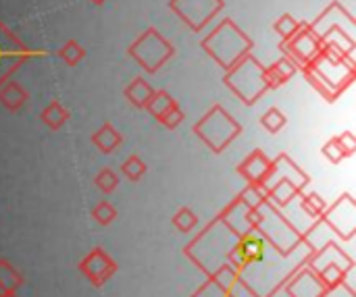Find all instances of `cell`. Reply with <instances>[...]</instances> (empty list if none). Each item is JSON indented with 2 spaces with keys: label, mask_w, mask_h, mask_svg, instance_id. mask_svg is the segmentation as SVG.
<instances>
[{
  "label": "cell",
  "mask_w": 356,
  "mask_h": 297,
  "mask_svg": "<svg viewBox=\"0 0 356 297\" xmlns=\"http://www.w3.org/2000/svg\"><path fill=\"white\" fill-rule=\"evenodd\" d=\"M321 297H356V294L353 283H348V279L344 277L338 285L325 287V291L321 294Z\"/></svg>",
  "instance_id": "836d02e7"
},
{
  "label": "cell",
  "mask_w": 356,
  "mask_h": 297,
  "mask_svg": "<svg viewBox=\"0 0 356 297\" xmlns=\"http://www.w3.org/2000/svg\"><path fill=\"white\" fill-rule=\"evenodd\" d=\"M321 152H323V156L332 162V164H338V162H342L346 156H344V152L340 150V144H338V137H332L323 148H321Z\"/></svg>",
  "instance_id": "e575fe53"
},
{
  "label": "cell",
  "mask_w": 356,
  "mask_h": 297,
  "mask_svg": "<svg viewBox=\"0 0 356 297\" xmlns=\"http://www.w3.org/2000/svg\"><path fill=\"white\" fill-rule=\"evenodd\" d=\"M298 71V67H296V62L294 60H290L288 56H282L277 62H273L271 67H267L265 69V83H267V90H271V87H280V85H284L290 77H294V73Z\"/></svg>",
  "instance_id": "e0dca14e"
},
{
  "label": "cell",
  "mask_w": 356,
  "mask_h": 297,
  "mask_svg": "<svg viewBox=\"0 0 356 297\" xmlns=\"http://www.w3.org/2000/svg\"><path fill=\"white\" fill-rule=\"evenodd\" d=\"M353 266H346V264H340V262H327V264H323L319 271H317V277L321 279V283L325 285V287H334V285H338L344 277H346V273L350 271Z\"/></svg>",
  "instance_id": "d4e9b609"
},
{
  "label": "cell",
  "mask_w": 356,
  "mask_h": 297,
  "mask_svg": "<svg viewBox=\"0 0 356 297\" xmlns=\"http://www.w3.org/2000/svg\"><path fill=\"white\" fill-rule=\"evenodd\" d=\"M169 6L192 31L198 33L225 6V2L223 0H171Z\"/></svg>",
  "instance_id": "ba28073f"
},
{
  "label": "cell",
  "mask_w": 356,
  "mask_h": 297,
  "mask_svg": "<svg viewBox=\"0 0 356 297\" xmlns=\"http://www.w3.org/2000/svg\"><path fill=\"white\" fill-rule=\"evenodd\" d=\"M311 27H313V31H315L319 37H323V35H325L327 31H332V29H340V31H344V33H348V35L355 37L356 23L355 19L350 17V12H348L340 2H332V4L319 15V19H317L315 23H311Z\"/></svg>",
  "instance_id": "4fadbf2b"
},
{
  "label": "cell",
  "mask_w": 356,
  "mask_h": 297,
  "mask_svg": "<svg viewBox=\"0 0 356 297\" xmlns=\"http://www.w3.org/2000/svg\"><path fill=\"white\" fill-rule=\"evenodd\" d=\"M321 37L313 31L311 23L300 21V27L296 29L294 35H290L288 40H282L280 50L284 52V56H288L290 60L296 62V67H309L319 54H321Z\"/></svg>",
  "instance_id": "52a82bcc"
},
{
  "label": "cell",
  "mask_w": 356,
  "mask_h": 297,
  "mask_svg": "<svg viewBox=\"0 0 356 297\" xmlns=\"http://www.w3.org/2000/svg\"><path fill=\"white\" fill-rule=\"evenodd\" d=\"M323 221L344 239H350L356 229V204L350 194H344L332 208L325 210Z\"/></svg>",
  "instance_id": "8fae6325"
},
{
  "label": "cell",
  "mask_w": 356,
  "mask_h": 297,
  "mask_svg": "<svg viewBox=\"0 0 356 297\" xmlns=\"http://www.w3.org/2000/svg\"><path fill=\"white\" fill-rule=\"evenodd\" d=\"M171 223H173V227H175L179 233H190V231L198 225V217H196L190 208H179Z\"/></svg>",
  "instance_id": "f546056e"
},
{
  "label": "cell",
  "mask_w": 356,
  "mask_h": 297,
  "mask_svg": "<svg viewBox=\"0 0 356 297\" xmlns=\"http://www.w3.org/2000/svg\"><path fill=\"white\" fill-rule=\"evenodd\" d=\"M338 137V144H340V150L344 152V156H353L356 152V137L353 131H344Z\"/></svg>",
  "instance_id": "d590c367"
},
{
  "label": "cell",
  "mask_w": 356,
  "mask_h": 297,
  "mask_svg": "<svg viewBox=\"0 0 356 297\" xmlns=\"http://www.w3.org/2000/svg\"><path fill=\"white\" fill-rule=\"evenodd\" d=\"M300 206L311 219H321L325 214V210H327V204L319 194H305Z\"/></svg>",
  "instance_id": "484cf974"
},
{
  "label": "cell",
  "mask_w": 356,
  "mask_h": 297,
  "mask_svg": "<svg viewBox=\"0 0 356 297\" xmlns=\"http://www.w3.org/2000/svg\"><path fill=\"white\" fill-rule=\"evenodd\" d=\"M94 183H96V187H98L102 194H111V192H115V187L119 185V177H117V173H115L113 169H102V171L96 175Z\"/></svg>",
  "instance_id": "4dcf8cb0"
},
{
  "label": "cell",
  "mask_w": 356,
  "mask_h": 297,
  "mask_svg": "<svg viewBox=\"0 0 356 297\" xmlns=\"http://www.w3.org/2000/svg\"><path fill=\"white\" fill-rule=\"evenodd\" d=\"M92 144H94L100 152L108 154V152H115V150L123 144V135H121L111 123H104V125L92 135Z\"/></svg>",
  "instance_id": "ac0fdd59"
},
{
  "label": "cell",
  "mask_w": 356,
  "mask_h": 297,
  "mask_svg": "<svg viewBox=\"0 0 356 297\" xmlns=\"http://www.w3.org/2000/svg\"><path fill=\"white\" fill-rule=\"evenodd\" d=\"M94 4H102V2H106V0H92Z\"/></svg>",
  "instance_id": "f35d334b"
},
{
  "label": "cell",
  "mask_w": 356,
  "mask_h": 297,
  "mask_svg": "<svg viewBox=\"0 0 356 297\" xmlns=\"http://www.w3.org/2000/svg\"><path fill=\"white\" fill-rule=\"evenodd\" d=\"M23 285V275L6 260H0V294H15Z\"/></svg>",
  "instance_id": "603a6c76"
},
{
  "label": "cell",
  "mask_w": 356,
  "mask_h": 297,
  "mask_svg": "<svg viewBox=\"0 0 356 297\" xmlns=\"http://www.w3.org/2000/svg\"><path fill=\"white\" fill-rule=\"evenodd\" d=\"M58 56L69 65V67H75L77 62H81L83 60V56H86V50L81 48V44L79 42H75V40H69L60 50H58Z\"/></svg>",
  "instance_id": "4316f807"
},
{
  "label": "cell",
  "mask_w": 356,
  "mask_h": 297,
  "mask_svg": "<svg viewBox=\"0 0 356 297\" xmlns=\"http://www.w3.org/2000/svg\"><path fill=\"white\" fill-rule=\"evenodd\" d=\"M300 192H302V189H300L294 181H290V179H280V181L269 189V198H267V200H269L273 206L284 208V206H288Z\"/></svg>",
  "instance_id": "d6986e66"
},
{
  "label": "cell",
  "mask_w": 356,
  "mask_h": 297,
  "mask_svg": "<svg viewBox=\"0 0 356 297\" xmlns=\"http://www.w3.org/2000/svg\"><path fill=\"white\" fill-rule=\"evenodd\" d=\"M202 48L227 71L242 56L250 54L252 40L227 17L202 40Z\"/></svg>",
  "instance_id": "7a4b0ae2"
},
{
  "label": "cell",
  "mask_w": 356,
  "mask_h": 297,
  "mask_svg": "<svg viewBox=\"0 0 356 297\" xmlns=\"http://www.w3.org/2000/svg\"><path fill=\"white\" fill-rule=\"evenodd\" d=\"M259 223H257V231L269 239L275 248H280L282 252H288L292 248H296L300 244V235L298 231L275 210V206L265 200L259 208Z\"/></svg>",
  "instance_id": "5b68a950"
},
{
  "label": "cell",
  "mask_w": 356,
  "mask_h": 297,
  "mask_svg": "<svg viewBox=\"0 0 356 297\" xmlns=\"http://www.w3.org/2000/svg\"><path fill=\"white\" fill-rule=\"evenodd\" d=\"M298 27H300V21H296L292 15H282V17L273 23V29L282 35V40H288L290 35H294Z\"/></svg>",
  "instance_id": "1f68e13d"
},
{
  "label": "cell",
  "mask_w": 356,
  "mask_h": 297,
  "mask_svg": "<svg viewBox=\"0 0 356 297\" xmlns=\"http://www.w3.org/2000/svg\"><path fill=\"white\" fill-rule=\"evenodd\" d=\"M121 173L129 179V181H140L144 175H146V162L140 158V156H129L125 162H123V167H121Z\"/></svg>",
  "instance_id": "83f0119b"
},
{
  "label": "cell",
  "mask_w": 356,
  "mask_h": 297,
  "mask_svg": "<svg viewBox=\"0 0 356 297\" xmlns=\"http://www.w3.org/2000/svg\"><path fill=\"white\" fill-rule=\"evenodd\" d=\"M261 123H263V127H265L269 133H280V131L286 127L288 119L284 117V112H282L280 108H269V110L263 114Z\"/></svg>",
  "instance_id": "f1b7e54d"
},
{
  "label": "cell",
  "mask_w": 356,
  "mask_h": 297,
  "mask_svg": "<svg viewBox=\"0 0 356 297\" xmlns=\"http://www.w3.org/2000/svg\"><path fill=\"white\" fill-rule=\"evenodd\" d=\"M265 250H267V239L257 229H250L238 237V244L229 252V258L236 269H246L250 264L261 262L265 258Z\"/></svg>",
  "instance_id": "30bf717a"
},
{
  "label": "cell",
  "mask_w": 356,
  "mask_h": 297,
  "mask_svg": "<svg viewBox=\"0 0 356 297\" xmlns=\"http://www.w3.org/2000/svg\"><path fill=\"white\" fill-rule=\"evenodd\" d=\"M271 167V160L267 158V154L263 150H254L250 156H246V160L238 167V173L248 181V183H261L267 175Z\"/></svg>",
  "instance_id": "2e32d148"
},
{
  "label": "cell",
  "mask_w": 356,
  "mask_h": 297,
  "mask_svg": "<svg viewBox=\"0 0 356 297\" xmlns=\"http://www.w3.org/2000/svg\"><path fill=\"white\" fill-rule=\"evenodd\" d=\"M179 104L173 100V96H169L165 90H161V92H154L152 94V98L148 100V104H146V110L161 123L173 108H177Z\"/></svg>",
  "instance_id": "44dd1931"
},
{
  "label": "cell",
  "mask_w": 356,
  "mask_h": 297,
  "mask_svg": "<svg viewBox=\"0 0 356 297\" xmlns=\"http://www.w3.org/2000/svg\"><path fill=\"white\" fill-rule=\"evenodd\" d=\"M323 291H325V285L321 283L315 271H302L288 285V294L292 297H321Z\"/></svg>",
  "instance_id": "9a60e30c"
},
{
  "label": "cell",
  "mask_w": 356,
  "mask_h": 297,
  "mask_svg": "<svg viewBox=\"0 0 356 297\" xmlns=\"http://www.w3.org/2000/svg\"><path fill=\"white\" fill-rule=\"evenodd\" d=\"M355 75L353 52L330 44H323L321 54L305 67V77L327 102H336V98L355 81Z\"/></svg>",
  "instance_id": "6da1fadb"
},
{
  "label": "cell",
  "mask_w": 356,
  "mask_h": 297,
  "mask_svg": "<svg viewBox=\"0 0 356 297\" xmlns=\"http://www.w3.org/2000/svg\"><path fill=\"white\" fill-rule=\"evenodd\" d=\"M181 121H184V112H181V108L177 106V108H173L161 123H163L165 127H169V129H175Z\"/></svg>",
  "instance_id": "8d00e7d4"
},
{
  "label": "cell",
  "mask_w": 356,
  "mask_h": 297,
  "mask_svg": "<svg viewBox=\"0 0 356 297\" xmlns=\"http://www.w3.org/2000/svg\"><path fill=\"white\" fill-rule=\"evenodd\" d=\"M40 119H42V123L48 125L50 129H60V127L67 123L69 112H67V108H65L58 100H52V102L42 110Z\"/></svg>",
  "instance_id": "cb8c5ba5"
},
{
  "label": "cell",
  "mask_w": 356,
  "mask_h": 297,
  "mask_svg": "<svg viewBox=\"0 0 356 297\" xmlns=\"http://www.w3.org/2000/svg\"><path fill=\"white\" fill-rule=\"evenodd\" d=\"M263 73H265L263 65L252 54H246L227 69L223 81L244 104H254L267 92Z\"/></svg>",
  "instance_id": "3957f363"
},
{
  "label": "cell",
  "mask_w": 356,
  "mask_h": 297,
  "mask_svg": "<svg viewBox=\"0 0 356 297\" xmlns=\"http://www.w3.org/2000/svg\"><path fill=\"white\" fill-rule=\"evenodd\" d=\"M129 54H131L134 60L140 62V67H144L148 73H156V71L175 54V48L161 35L159 29L148 27V29L129 46Z\"/></svg>",
  "instance_id": "8992f818"
},
{
  "label": "cell",
  "mask_w": 356,
  "mask_h": 297,
  "mask_svg": "<svg viewBox=\"0 0 356 297\" xmlns=\"http://www.w3.org/2000/svg\"><path fill=\"white\" fill-rule=\"evenodd\" d=\"M152 94H154V90H152V85L148 83V81H144V79H134L127 87H125V98L134 104V106H138V108H146V104H148V100L152 98Z\"/></svg>",
  "instance_id": "7402d4cb"
},
{
  "label": "cell",
  "mask_w": 356,
  "mask_h": 297,
  "mask_svg": "<svg viewBox=\"0 0 356 297\" xmlns=\"http://www.w3.org/2000/svg\"><path fill=\"white\" fill-rule=\"evenodd\" d=\"M194 133L213 150L223 152L240 133L242 125L234 121V117L219 104H215L194 127Z\"/></svg>",
  "instance_id": "277c9868"
},
{
  "label": "cell",
  "mask_w": 356,
  "mask_h": 297,
  "mask_svg": "<svg viewBox=\"0 0 356 297\" xmlns=\"http://www.w3.org/2000/svg\"><path fill=\"white\" fill-rule=\"evenodd\" d=\"M280 179H290V181H294L300 189L309 183V175H305V173L296 167V162H294L292 158H288L286 154H280V156L271 162V167H269L265 179L261 181V185H263V187L267 189V194H269V189H271Z\"/></svg>",
  "instance_id": "5bb4252c"
},
{
  "label": "cell",
  "mask_w": 356,
  "mask_h": 297,
  "mask_svg": "<svg viewBox=\"0 0 356 297\" xmlns=\"http://www.w3.org/2000/svg\"><path fill=\"white\" fill-rule=\"evenodd\" d=\"M92 217H94V221L98 223V225H111L113 221H115V217H117V210H115V206L113 204H108V202H100V204H96L94 206V210H92Z\"/></svg>",
  "instance_id": "d6a6232c"
},
{
  "label": "cell",
  "mask_w": 356,
  "mask_h": 297,
  "mask_svg": "<svg viewBox=\"0 0 356 297\" xmlns=\"http://www.w3.org/2000/svg\"><path fill=\"white\" fill-rule=\"evenodd\" d=\"M79 271L83 273V277H86L94 287H100V285H104V283L117 273V264H115V260H113L102 248H94V250L79 262Z\"/></svg>",
  "instance_id": "7c38bea8"
},
{
  "label": "cell",
  "mask_w": 356,
  "mask_h": 297,
  "mask_svg": "<svg viewBox=\"0 0 356 297\" xmlns=\"http://www.w3.org/2000/svg\"><path fill=\"white\" fill-rule=\"evenodd\" d=\"M27 102V92L17 81H4L0 85V104L6 110H19Z\"/></svg>",
  "instance_id": "ffe728a7"
},
{
  "label": "cell",
  "mask_w": 356,
  "mask_h": 297,
  "mask_svg": "<svg viewBox=\"0 0 356 297\" xmlns=\"http://www.w3.org/2000/svg\"><path fill=\"white\" fill-rule=\"evenodd\" d=\"M0 297H17V296H15V294H2Z\"/></svg>",
  "instance_id": "74e56055"
},
{
  "label": "cell",
  "mask_w": 356,
  "mask_h": 297,
  "mask_svg": "<svg viewBox=\"0 0 356 297\" xmlns=\"http://www.w3.org/2000/svg\"><path fill=\"white\" fill-rule=\"evenodd\" d=\"M35 52L27 50L2 23H0V85L6 81V77L25 60L33 58Z\"/></svg>",
  "instance_id": "9c48e42d"
},
{
  "label": "cell",
  "mask_w": 356,
  "mask_h": 297,
  "mask_svg": "<svg viewBox=\"0 0 356 297\" xmlns=\"http://www.w3.org/2000/svg\"><path fill=\"white\" fill-rule=\"evenodd\" d=\"M0 296H2V294H0Z\"/></svg>",
  "instance_id": "ab89813d"
}]
</instances>
